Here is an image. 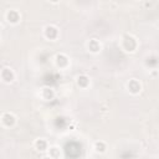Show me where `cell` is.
<instances>
[{"label":"cell","instance_id":"cell-1","mask_svg":"<svg viewBox=\"0 0 159 159\" xmlns=\"http://www.w3.org/2000/svg\"><path fill=\"white\" fill-rule=\"evenodd\" d=\"M123 46H124V48H125L127 51L133 52V51L135 50V47H137V41L134 40V37H132V36L127 35V36H124Z\"/></svg>","mask_w":159,"mask_h":159},{"label":"cell","instance_id":"cell-2","mask_svg":"<svg viewBox=\"0 0 159 159\" xmlns=\"http://www.w3.org/2000/svg\"><path fill=\"white\" fill-rule=\"evenodd\" d=\"M0 76H1L2 81H4V82H6V83L12 82V81H14V78H15V75H14L12 70H11V68H7V67H5V68H2V70H1Z\"/></svg>","mask_w":159,"mask_h":159},{"label":"cell","instance_id":"cell-3","mask_svg":"<svg viewBox=\"0 0 159 159\" xmlns=\"http://www.w3.org/2000/svg\"><path fill=\"white\" fill-rule=\"evenodd\" d=\"M57 35H58L57 27H55V26H52V25H48V26L45 27V36H46L47 39L55 40V39L57 37Z\"/></svg>","mask_w":159,"mask_h":159},{"label":"cell","instance_id":"cell-4","mask_svg":"<svg viewBox=\"0 0 159 159\" xmlns=\"http://www.w3.org/2000/svg\"><path fill=\"white\" fill-rule=\"evenodd\" d=\"M140 88H142V86H140L139 81H137V80H130V81L128 82V89H129L130 93L137 94V93L140 92Z\"/></svg>","mask_w":159,"mask_h":159},{"label":"cell","instance_id":"cell-5","mask_svg":"<svg viewBox=\"0 0 159 159\" xmlns=\"http://www.w3.org/2000/svg\"><path fill=\"white\" fill-rule=\"evenodd\" d=\"M6 19L10 24H17L20 21V14L16 10H10L6 15Z\"/></svg>","mask_w":159,"mask_h":159},{"label":"cell","instance_id":"cell-6","mask_svg":"<svg viewBox=\"0 0 159 159\" xmlns=\"http://www.w3.org/2000/svg\"><path fill=\"white\" fill-rule=\"evenodd\" d=\"M1 120L6 127H11L15 123V116L11 114V113H4L2 117H1Z\"/></svg>","mask_w":159,"mask_h":159},{"label":"cell","instance_id":"cell-7","mask_svg":"<svg viewBox=\"0 0 159 159\" xmlns=\"http://www.w3.org/2000/svg\"><path fill=\"white\" fill-rule=\"evenodd\" d=\"M88 50H89L91 52H93V53L99 52V50H101V43H99V41L96 40V39L89 40V42H88Z\"/></svg>","mask_w":159,"mask_h":159},{"label":"cell","instance_id":"cell-8","mask_svg":"<svg viewBox=\"0 0 159 159\" xmlns=\"http://www.w3.org/2000/svg\"><path fill=\"white\" fill-rule=\"evenodd\" d=\"M56 62H57V65H58L60 67H65V66H67V63H68V58H67L66 55L60 53V55L56 56Z\"/></svg>","mask_w":159,"mask_h":159},{"label":"cell","instance_id":"cell-9","mask_svg":"<svg viewBox=\"0 0 159 159\" xmlns=\"http://www.w3.org/2000/svg\"><path fill=\"white\" fill-rule=\"evenodd\" d=\"M88 83H89V78L86 76V75H81V76H78L77 77V84L80 86V87H87L88 86Z\"/></svg>","mask_w":159,"mask_h":159},{"label":"cell","instance_id":"cell-10","mask_svg":"<svg viewBox=\"0 0 159 159\" xmlns=\"http://www.w3.org/2000/svg\"><path fill=\"white\" fill-rule=\"evenodd\" d=\"M35 147H36L37 150L43 152V150L47 149V142H46L45 139H37V140L35 142Z\"/></svg>","mask_w":159,"mask_h":159},{"label":"cell","instance_id":"cell-11","mask_svg":"<svg viewBox=\"0 0 159 159\" xmlns=\"http://www.w3.org/2000/svg\"><path fill=\"white\" fill-rule=\"evenodd\" d=\"M94 149H96V152H98V153H103V152L106 150V143L102 142V140L96 142V143H94Z\"/></svg>","mask_w":159,"mask_h":159},{"label":"cell","instance_id":"cell-12","mask_svg":"<svg viewBox=\"0 0 159 159\" xmlns=\"http://www.w3.org/2000/svg\"><path fill=\"white\" fill-rule=\"evenodd\" d=\"M42 96H43L45 99H52V98H53V91L50 89V88H43Z\"/></svg>","mask_w":159,"mask_h":159},{"label":"cell","instance_id":"cell-13","mask_svg":"<svg viewBox=\"0 0 159 159\" xmlns=\"http://www.w3.org/2000/svg\"><path fill=\"white\" fill-rule=\"evenodd\" d=\"M50 155L51 157H53V158H57V157H60V153H58V149L57 148H51L50 149Z\"/></svg>","mask_w":159,"mask_h":159},{"label":"cell","instance_id":"cell-14","mask_svg":"<svg viewBox=\"0 0 159 159\" xmlns=\"http://www.w3.org/2000/svg\"><path fill=\"white\" fill-rule=\"evenodd\" d=\"M50 1H51V2H57L58 0H50Z\"/></svg>","mask_w":159,"mask_h":159},{"label":"cell","instance_id":"cell-15","mask_svg":"<svg viewBox=\"0 0 159 159\" xmlns=\"http://www.w3.org/2000/svg\"><path fill=\"white\" fill-rule=\"evenodd\" d=\"M0 30H1V26H0Z\"/></svg>","mask_w":159,"mask_h":159}]
</instances>
